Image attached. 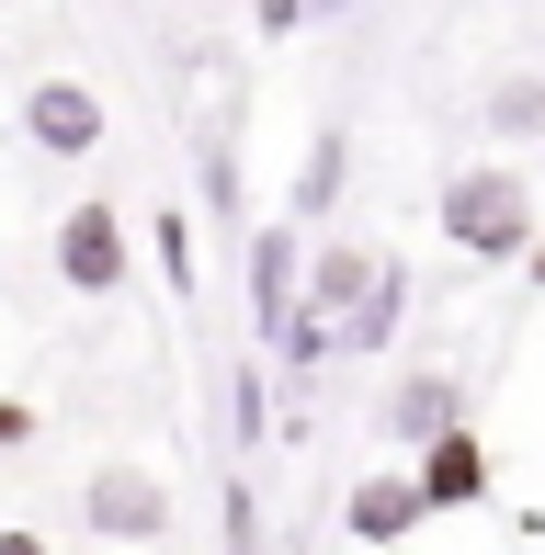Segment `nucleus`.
Wrapping results in <instances>:
<instances>
[{
    "label": "nucleus",
    "instance_id": "nucleus-1",
    "mask_svg": "<svg viewBox=\"0 0 545 555\" xmlns=\"http://www.w3.org/2000/svg\"><path fill=\"white\" fill-rule=\"evenodd\" d=\"M534 205H545V193L523 182V170L478 159V170L443 182V238H455L466 261H523V249H534Z\"/></svg>",
    "mask_w": 545,
    "mask_h": 555
},
{
    "label": "nucleus",
    "instance_id": "nucleus-2",
    "mask_svg": "<svg viewBox=\"0 0 545 555\" xmlns=\"http://www.w3.org/2000/svg\"><path fill=\"white\" fill-rule=\"evenodd\" d=\"M80 533H91V544H126V555L170 544V488H160V465H91V476H80Z\"/></svg>",
    "mask_w": 545,
    "mask_h": 555
},
{
    "label": "nucleus",
    "instance_id": "nucleus-3",
    "mask_svg": "<svg viewBox=\"0 0 545 555\" xmlns=\"http://www.w3.org/2000/svg\"><path fill=\"white\" fill-rule=\"evenodd\" d=\"M58 284H68V295H91V307L137 284V227L114 216L103 193H80V205L58 216Z\"/></svg>",
    "mask_w": 545,
    "mask_h": 555
},
{
    "label": "nucleus",
    "instance_id": "nucleus-4",
    "mask_svg": "<svg viewBox=\"0 0 545 555\" xmlns=\"http://www.w3.org/2000/svg\"><path fill=\"white\" fill-rule=\"evenodd\" d=\"M420 521H432V499H420V476H409V465H364V476H353V499H341V533H353L364 555H398Z\"/></svg>",
    "mask_w": 545,
    "mask_h": 555
},
{
    "label": "nucleus",
    "instance_id": "nucleus-5",
    "mask_svg": "<svg viewBox=\"0 0 545 555\" xmlns=\"http://www.w3.org/2000/svg\"><path fill=\"white\" fill-rule=\"evenodd\" d=\"M409 476H420V499H432V521H443V511H478V499L500 488V465H489V442L466 431V420L420 442V453H409Z\"/></svg>",
    "mask_w": 545,
    "mask_h": 555
},
{
    "label": "nucleus",
    "instance_id": "nucleus-6",
    "mask_svg": "<svg viewBox=\"0 0 545 555\" xmlns=\"http://www.w3.org/2000/svg\"><path fill=\"white\" fill-rule=\"evenodd\" d=\"M23 137H35L46 159H91V147H103V91L91 80H35L23 91Z\"/></svg>",
    "mask_w": 545,
    "mask_h": 555
},
{
    "label": "nucleus",
    "instance_id": "nucleus-7",
    "mask_svg": "<svg viewBox=\"0 0 545 555\" xmlns=\"http://www.w3.org/2000/svg\"><path fill=\"white\" fill-rule=\"evenodd\" d=\"M455 420H466L455 374H398V386H386V442H398V453H420L432 431H455Z\"/></svg>",
    "mask_w": 545,
    "mask_h": 555
},
{
    "label": "nucleus",
    "instance_id": "nucleus-8",
    "mask_svg": "<svg viewBox=\"0 0 545 555\" xmlns=\"http://www.w3.org/2000/svg\"><path fill=\"white\" fill-rule=\"evenodd\" d=\"M251 330H262V340L295 330V238H284V227H262V238H251Z\"/></svg>",
    "mask_w": 545,
    "mask_h": 555
},
{
    "label": "nucleus",
    "instance_id": "nucleus-9",
    "mask_svg": "<svg viewBox=\"0 0 545 555\" xmlns=\"http://www.w3.org/2000/svg\"><path fill=\"white\" fill-rule=\"evenodd\" d=\"M398 318H409V272L376 249V284H364V307L341 318V340H330V351H386V340H398Z\"/></svg>",
    "mask_w": 545,
    "mask_h": 555
},
{
    "label": "nucleus",
    "instance_id": "nucleus-10",
    "mask_svg": "<svg viewBox=\"0 0 545 555\" xmlns=\"http://www.w3.org/2000/svg\"><path fill=\"white\" fill-rule=\"evenodd\" d=\"M489 125H500V137H534V147H545V80H534V68H511V80L489 91Z\"/></svg>",
    "mask_w": 545,
    "mask_h": 555
},
{
    "label": "nucleus",
    "instance_id": "nucleus-11",
    "mask_svg": "<svg viewBox=\"0 0 545 555\" xmlns=\"http://www.w3.org/2000/svg\"><path fill=\"white\" fill-rule=\"evenodd\" d=\"M160 261H170V295H193V227H182V205L160 216Z\"/></svg>",
    "mask_w": 545,
    "mask_h": 555
},
{
    "label": "nucleus",
    "instance_id": "nucleus-12",
    "mask_svg": "<svg viewBox=\"0 0 545 555\" xmlns=\"http://www.w3.org/2000/svg\"><path fill=\"white\" fill-rule=\"evenodd\" d=\"M330 182H341V137H318V159H307V193H295V205L318 216V205H330Z\"/></svg>",
    "mask_w": 545,
    "mask_h": 555
},
{
    "label": "nucleus",
    "instance_id": "nucleus-13",
    "mask_svg": "<svg viewBox=\"0 0 545 555\" xmlns=\"http://www.w3.org/2000/svg\"><path fill=\"white\" fill-rule=\"evenodd\" d=\"M35 442V409H23V397H0V453H23Z\"/></svg>",
    "mask_w": 545,
    "mask_h": 555
},
{
    "label": "nucleus",
    "instance_id": "nucleus-14",
    "mask_svg": "<svg viewBox=\"0 0 545 555\" xmlns=\"http://www.w3.org/2000/svg\"><path fill=\"white\" fill-rule=\"evenodd\" d=\"M0 555H46V533H0Z\"/></svg>",
    "mask_w": 545,
    "mask_h": 555
},
{
    "label": "nucleus",
    "instance_id": "nucleus-15",
    "mask_svg": "<svg viewBox=\"0 0 545 555\" xmlns=\"http://www.w3.org/2000/svg\"><path fill=\"white\" fill-rule=\"evenodd\" d=\"M523 261H534V284H545V238H534V249H523Z\"/></svg>",
    "mask_w": 545,
    "mask_h": 555
},
{
    "label": "nucleus",
    "instance_id": "nucleus-16",
    "mask_svg": "<svg viewBox=\"0 0 545 555\" xmlns=\"http://www.w3.org/2000/svg\"><path fill=\"white\" fill-rule=\"evenodd\" d=\"M534 193H545V159H534Z\"/></svg>",
    "mask_w": 545,
    "mask_h": 555
},
{
    "label": "nucleus",
    "instance_id": "nucleus-17",
    "mask_svg": "<svg viewBox=\"0 0 545 555\" xmlns=\"http://www.w3.org/2000/svg\"><path fill=\"white\" fill-rule=\"evenodd\" d=\"M318 12H341V0H318Z\"/></svg>",
    "mask_w": 545,
    "mask_h": 555
}]
</instances>
